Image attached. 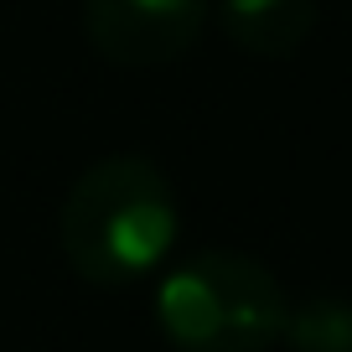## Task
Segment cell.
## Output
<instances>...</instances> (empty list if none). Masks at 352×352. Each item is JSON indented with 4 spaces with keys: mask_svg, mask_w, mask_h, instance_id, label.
I'll use <instances>...</instances> for the list:
<instances>
[{
    "mask_svg": "<svg viewBox=\"0 0 352 352\" xmlns=\"http://www.w3.org/2000/svg\"><path fill=\"white\" fill-rule=\"evenodd\" d=\"M290 352H352V300L347 296H306L290 306L285 331H280Z\"/></svg>",
    "mask_w": 352,
    "mask_h": 352,
    "instance_id": "cell-5",
    "label": "cell"
},
{
    "mask_svg": "<svg viewBox=\"0 0 352 352\" xmlns=\"http://www.w3.org/2000/svg\"><path fill=\"white\" fill-rule=\"evenodd\" d=\"M212 0H83V36L114 67H166L197 47Z\"/></svg>",
    "mask_w": 352,
    "mask_h": 352,
    "instance_id": "cell-3",
    "label": "cell"
},
{
    "mask_svg": "<svg viewBox=\"0 0 352 352\" xmlns=\"http://www.w3.org/2000/svg\"><path fill=\"white\" fill-rule=\"evenodd\" d=\"M285 316V285L239 249H202L155 285V321L176 352H270Z\"/></svg>",
    "mask_w": 352,
    "mask_h": 352,
    "instance_id": "cell-2",
    "label": "cell"
},
{
    "mask_svg": "<svg viewBox=\"0 0 352 352\" xmlns=\"http://www.w3.org/2000/svg\"><path fill=\"white\" fill-rule=\"evenodd\" d=\"M212 16L239 52L280 63L311 42L321 6L316 0H212Z\"/></svg>",
    "mask_w": 352,
    "mask_h": 352,
    "instance_id": "cell-4",
    "label": "cell"
},
{
    "mask_svg": "<svg viewBox=\"0 0 352 352\" xmlns=\"http://www.w3.org/2000/svg\"><path fill=\"white\" fill-rule=\"evenodd\" d=\"M182 233L176 192L166 171L145 155H104L94 161L63 197L57 239L88 285L120 290L155 275Z\"/></svg>",
    "mask_w": 352,
    "mask_h": 352,
    "instance_id": "cell-1",
    "label": "cell"
}]
</instances>
